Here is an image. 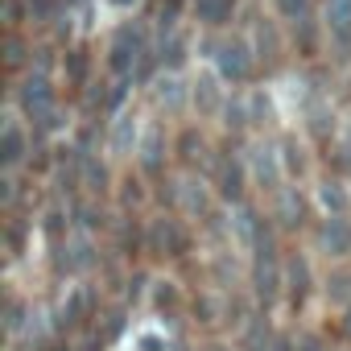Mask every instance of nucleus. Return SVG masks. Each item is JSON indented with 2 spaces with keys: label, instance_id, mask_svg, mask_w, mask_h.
Segmentation results:
<instances>
[{
  "label": "nucleus",
  "instance_id": "1",
  "mask_svg": "<svg viewBox=\"0 0 351 351\" xmlns=\"http://www.w3.org/2000/svg\"><path fill=\"white\" fill-rule=\"evenodd\" d=\"M153 54V42H149V29L141 21H124L116 34H112V46H108V66L116 79H132Z\"/></svg>",
  "mask_w": 351,
  "mask_h": 351
},
{
  "label": "nucleus",
  "instance_id": "2",
  "mask_svg": "<svg viewBox=\"0 0 351 351\" xmlns=\"http://www.w3.org/2000/svg\"><path fill=\"white\" fill-rule=\"evenodd\" d=\"M211 50H215L211 58H215L219 79H223V83H232V87L248 83V79H252V71L261 66V62H256V50H252V42H248L244 34H219Z\"/></svg>",
  "mask_w": 351,
  "mask_h": 351
},
{
  "label": "nucleus",
  "instance_id": "3",
  "mask_svg": "<svg viewBox=\"0 0 351 351\" xmlns=\"http://www.w3.org/2000/svg\"><path fill=\"white\" fill-rule=\"evenodd\" d=\"M17 108L38 128H58V91H54V83H50L46 71L25 75V83L17 87Z\"/></svg>",
  "mask_w": 351,
  "mask_h": 351
},
{
  "label": "nucleus",
  "instance_id": "4",
  "mask_svg": "<svg viewBox=\"0 0 351 351\" xmlns=\"http://www.w3.org/2000/svg\"><path fill=\"white\" fill-rule=\"evenodd\" d=\"M248 157V173H252V186H261L269 199L285 186V161H281V145L273 141H252Z\"/></svg>",
  "mask_w": 351,
  "mask_h": 351
},
{
  "label": "nucleus",
  "instance_id": "5",
  "mask_svg": "<svg viewBox=\"0 0 351 351\" xmlns=\"http://www.w3.org/2000/svg\"><path fill=\"white\" fill-rule=\"evenodd\" d=\"M191 248V236L182 228V219L173 215H153L149 228H145V252L153 256H182Z\"/></svg>",
  "mask_w": 351,
  "mask_h": 351
},
{
  "label": "nucleus",
  "instance_id": "6",
  "mask_svg": "<svg viewBox=\"0 0 351 351\" xmlns=\"http://www.w3.org/2000/svg\"><path fill=\"white\" fill-rule=\"evenodd\" d=\"M248 186H252L248 157H240V153H223L219 165H215V191H219V199H223L228 207H240L244 195H248Z\"/></svg>",
  "mask_w": 351,
  "mask_h": 351
},
{
  "label": "nucleus",
  "instance_id": "7",
  "mask_svg": "<svg viewBox=\"0 0 351 351\" xmlns=\"http://www.w3.org/2000/svg\"><path fill=\"white\" fill-rule=\"evenodd\" d=\"M285 293V265L281 256H252V298L269 310L277 298Z\"/></svg>",
  "mask_w": 351,
  "mask_h": 351
},
{
  "label": "nucleus",
  "instance_id": "8",
  "mask_svg": "<svg viewBox=\"0 0 351 351\" xmlns=\"http://www.w3.org/2000/svg\"><path fill=\"white\" fill-rule=\"evenodd\" d=\"M29 157V128L17 112H5V120H0V165H5V173H13L17 165H25Z\"/></svg>",
  "mask_w": 351,
  "mask_h": 351
},
{
  "label": "nucleus",
  "instance_id": "9",
  "mask_svg": "<svg viewBox=\"0 0 351 351\" xmlns=\"http://www.w3.org/2000/svg\"><path fill=\"white\" fill-rule=\"evenodd\" d=\"M322 29L335 46V58H351V0H326L322 5Z\"/></svg>",
  "mask_w": 351,
  "mask_h": 351
},
{
  "label": "nucleus",
  "instance_id": "10",
  "mask_svg": "<svg viewBox=\"0 0 351 351\" xmlns=\"http://www.w3.org/2000/svg\"><path fill=\"white\" fill-rule=\"evenodd\" d=\"M173 203H178V211L186 219H211V207H215L211 186L203 178H195V173H186V178L173 182Z\"/></svg>",
  "mask_w": 351,
  "mask_h": 351
},
{
  "label": "nucleus",
  "instance_id": "11",
  "mask_svg": "<svg viewBox=\"0 0 351 351\" xmlns=\"http://www.w3.org/2000/svg\"><path fill=\"white\" fill-rule=\"evenodd\" d=\"M149 99H153V108H157V112L178 116V112L191 104V87L182 83V75H178V71H161V75L153 79V87H149Z\"/></svg>",
  "mask_w": 351,
  "mask_h": 351
},
{
  "label": "nucleus",
  "instance_id": "12",
  "mask_svg": "<svg viewBox=\"0 0 351 351\" xmlns=\"http://www.w3.org/2000/svg\"><path fill=\"white\" fill-rule=\"evenodd\" d=\"M219 83H223L219 71H199V75L191 79V108H195L199 116H219V112H223L228 95H223Z\"/></svg>",
  "mask_w": 351,
  "mask_h": 351
},
{
  "label": "nucleus",
  "instance_id": "13",
  "mask_svg": "<svg viewBox=\"0 0 351 351\" xmlns=\"http://www.w3.org/2000/svg\"><path fill=\"white\" fill-rule=\"evenodd\" d=\"M318 252H326L330 261H347L351 256V219L347 215H322V223H318Z\"/></svg>",
  "mask_w": 351,
  "mask_h": 351
},
{
  "label": "nucleus",
  "instance_id": "14",
  "mask_svg": "<svg viewBox=\"0 0 351 351\" xmlns=\"http://www.w3.org/2000/svg\"><path fill=\"white\" fill-rule=\"evenodd\" d=\"M248 42H252V50H256V62H261V66H277L281 54H285V42H281L277 25H273L269 17H252V34H248Z\"/></svg>",
  "mask_w": 351,
  "mask_h": 351
},
{
  "label": "nucleus",
  "instance_id": "15",
  "mask_svg": "<svg viewBox=\"0 0 351 351\" xmlns=\"http://www.w3.org/2000/svg\"><path fill=\"white\" fill-rule=\"evenodd\" d=\"M141 120H136V112H120L112 124H108V153L112 157H132L136 153V145H141Z\"/></svg>",
  "mask_w": 351,
  "mask_h": 351
},
{
  "label": "nucleus",
  "instance_id": "16",
  "mask_svg": "<svg viewBox=\"0 0 351 351\" xmlns=\"http://www.w3.org/2000/svg\"><path fill=\"white\" fill-rule=\"evenodd\" d=\"M165 132L157 128V124H149L145 132H141V145H136V161H141V169L149 173V178H161L165 173Z\"/></svg>",
  "mask_w": 351,
  "mask_h": 351
},
{
  "label": "nucleus",
  "instance_id": "17",
  "mask_svg": "<svg viewBox=\"0 0 351 351\" xmlns=\"http://www.w3.org/2000/svg\"><path fill=\"white\" fill-rule=\"evenodd\" d=\"M302 215H306V203H302L298 186H281L273 195V219H277V228L293 232V228H302Z\"/></svg>",
  "mask_w": 351,
  "mask_h": 351
},
{
  "label": "nucleus",
  "instance_id": "18",
  "mask_svg": "<svg viewBox=\"0 0 351 351\" xmlns=\"http://www.w3.org/2000/svg\"><path fill=\"white\" fill-rule=\"evenodd\" d=\"M261 228H265V219L252 211V207H232V236H236V244L244 248V252H252L256 248V240H261Z\"/></svg>",
  "mask_w": 351,
  "mask_h": 351
},
{
  "label": "nucleus",
  "instance_id": "19",
  "mask_svg": "<svg viewBox=\"0 0 351 351\" xmlns=\"http://www.w3.org/2000/svg\"><path fill=\"white\" fill-rule=\"evenodd\" d=\"M306 293H310V265H306V256H289L285 261V298L293 306H302Z\"/></svg>",
  "mask_w": 351,
  "mask_h": 351
},
{
  "label": "nucleus",
  "instance_id": "20",
  "mask_svg": "<svg viewBox=\"0 0 351 351\" xmlns=\"http://www.w3.org/2000/svg\"><path fill=\"white\" fill-rule=\"evenodd\" d=\"M318 207H322V215H347L351 211V191L335 178H322L318 182Z\"/></svg>",
  "mask_w": 351,
  "mask_h": 351
},
{
  "label": "nucleus",
  "instance_id": "21",
  "mask_svg": "<svg viewBox=\"0 0 351 351\" xmlns=\"http://www.w3.org/2000/svg\"><path fill=\"white\" fill-rule=\"evenodd\" d=\"M195 21L199 25H211V29H219L223 21H232V9H236V0H195Z\"/></svg>",
  "mask_w": 351,
  "mask_h": 351
},
{
  "label": "nucleus",
  "instance_id": "22",
  "mask_svg": "<svg viewBox=\"0 0 351 351\" xmlns=\"http://www.w3.org/2000/svg\"><path fill=\"white\" fill-rule=\"evenodd\" d=\"M79 186H87V195H104L108 191V169L91 153H79Z\"/></svg>",
  "mask_w": 351,
  "mask_h": 351
},
{
  "label": "nucleus",
  "instance_id": "23",
  "mask_svg": "<svg viewBox=\"0 0 351 351\" xmlns=\"http://www.w3.org/2000/svg\"><path fill=\"white\" fill-rule=\"evenodd\" d=\"M281 161H285V178H302V173L310 169L306 145L298 136H281Z\"/></svg>",
  "mask_w": 351,
  "mask_h": 351
},
{
  "label": "nucleus",
  "instance_id": "24",
  "mask_svg": "<svg viewBox=\"0 0 351 351\" xmlns=\"http://www.w3.org/2000/svg\"><path fill=\"white\" fill-rule=\"evenodd\" d=\"M87 310H91V293L79 285V289H71V298L62 302V310H58V326H79L83 318H87Z\"/></svg>",
  "mask_w": 351,
  "mask_h": 351
},
{
  "label": "nucleus",
  "instance_id": "25",
  "mask_svg": "<svg viewBox=\"0 0 351 351\" xmlns=\"http://www.w3.org/2000/svg\"><path fill=\"white\" fill-rule=\"evenodd\" d=\"M223 128L228 132H244L248 124H252V108H248V95H232L228 104H223Z\"/></svg>",
  "mask_w": 351,
  "mask_h": 351
},
{
  "label": "nucleus",
  "instance_id": "26",
  "mask_svg": "<svg viewBox=\"0 0 351 351\" xmlns=\"http://www.w3.org/2000/svg\"><path fill=\"white\" fill-rule=\"evenodd\" d=\"M326 298L330 302H347L351 298V269H335L326 277Z\"/></svg>",
  "mask_w": 351,
  "mask_h": 351
},
{
  "label": "nucleus",
  "instance_id": "27",
  "mask_svg": "<svg viewBox=\"0 0 351 351\" xmlns=\"http://www.w3.org/2000/svg\"><path fill=\"white\" fill-rule=\"evenodd\" d=\"M25 318H34V314L25 310V302H21V298H13V293H9V302H5V330H9V335H17Z\"/></svg>",
  "mask_w": 351,
  "mask_h": 351
},
{
  "label": "nucleus",
  "instance_id": "28",
  "mask_svg": "<svg viewBox=\"0 0 351 351\" xmlns=\"http://www.w3.org/2000/svg\"><path fill=\"white\" fill-rule=\"evenodd\" d=\"M244 351H269V326L265 318H252L244 330Z\"/></svg>",
  "mask_w": 351,
  "mask_h": 351
},
{
  "label": "nucleus",
  "instance_id": "29",
  "mask_svg": "<svg viewBox=\"0 0 351 351\" xmlns=\"http://www.w3.org/2000/svg\"><path fill=\"white\" fill-rule=\"evenodd\" d=\"M277 13H281L285 21H302V17L310 13V0H277Z\"/></svg>",
  "mask_w": 351,
  "mask_h": 351
},
{
  "label": "nucleus",
  "instance_id": "30",
  "mask_svg": "<svg viewBox=\"0 0 351 351\" xmlns=\"http://www.w3.org/2000/svg\"><path fill=\"white\" fill-rule=\"evenodd\" d=\"M5 62H9V66H21V62H25V42H21L17 34H9V42H5Z\"/></svg>",
  "mask_w": 351,
  "mask_h": 351
},
{
  "label": "nucleus",
  "instance_id": "31",
  "mask_svg": "<svg viewBox=\"0 0 351 351\" xmlns=\"http://www.w3.org/2000/svg\"><path fill=\"white\" fill-rule=\"evenodd\" d=\"M66 71H71L75 83H83V79H87V54H83V50H71V54H66Z\"/></svg>",
  "mask_w": 351,
  "mask_h": 351
},
{
  "label": "nucleus",
  "instance_id": "32",
  "mask_svg": "<svg viewBox=\"0 0 351 351\" xmlns=\"http://www.w3.org/2000/svg\"><path fill=\"white\" fill-rule=\"evenodd\" d=\"M293 343H298V351H326V343H322V339H318L314 330H302V335H298Z\"/></svg>",
  "mask_w": 351,
  "mask_h": 351
},
{
  "label": "nucleus",
  "instance_id": "33",
  "mask_svg": "<svg viewBox=\"0 0 351 351\" xmlns=\"http://www.w3.org/2000/svg\"><path fill=\"white\" fill-rule=\"evenodd\" d=\"M178 302V289H173V281H161L157 285V306H173Z\"/></svg>",
  "mask_w": 351,
  "mask_h": 351
},
{
  "label": "nucleus",
  "instance_id": "34",
  "mask_svg": "<svg viewBox=\"0 0 351 351\" xmlns=\"http://www.w3.org/2000/svg\"><path fill=\"white\" fill-rule=\"evenodd\" d=\"M5 17L9 25H21V0H5Z\"/></svg>",
  "mask_w": 351,
  "mask_h": 351
},
{
  "label": "nucleus",
  "instance_id": "35",
  "mask_svg": "<svg viewBox=\"0 0 351 351\" xmlns=\"http://www.w3.org/2000/svg\"><path fill=\"white\" fill-rule=\"evenodd\" d=\"M269 351H298V343H293L289 335H277V339L269 343Z\"/></svg>",
  "mask_w": 351,
  "mask_h": 351
},
{
  "label": "nucleus",
  "instance_id": "36",
  "mask_svg": "<svg viewBox=\"0 0 351 351\" xmlns=\"http://www.w3.org/2000/svg\"><path fill=\"white\" fill-rule=\"evenodd\" d=\"M343 335L351 339V306H347V314H343Z\"/></svg>",
  "mask_w": 351,
  "mask_h": 351
},
{
  "label": "nucleus",
  "instance_id": "37",
  "mask_svg": "<svg viewBox=\"0 0 351 351\" xmlns=\"http://www.w3.org/2000/svg\"><path fill=\"white\" fill-rule=\"evenodd\" d=\"M161 5H165V9H178V5H182V0H161Z\"/></svg>",
  "mask_w": 351,
  "mask_h": 351
},
{
  "label": "nucleus",
  "instance_id": "38",
  "mask_svg": "<svg viewBox=\"0 0 351 351\" xmlns=\"http://www.w3.org/2000/svg\"><path fill=\"white\" fill-rule=\"evenodd\" d=\"M211 351H228V347H219V343H215V347H211Z\"/></svg>",
  "mask_w": 351,
  "mask_h": 351
}]
</instances>
